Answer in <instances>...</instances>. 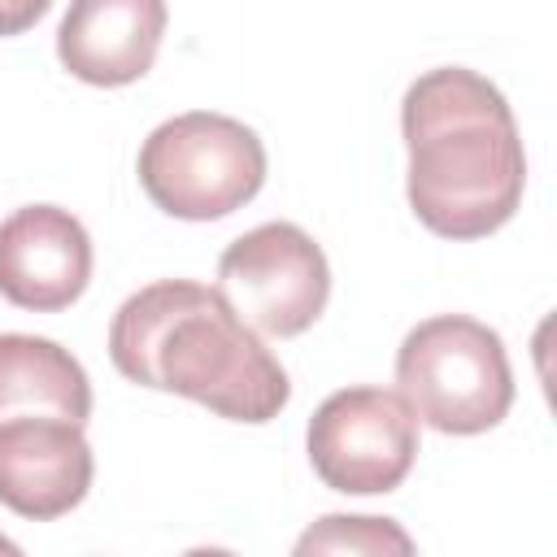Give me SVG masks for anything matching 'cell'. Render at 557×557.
<instances>
[{
  "mask_svg": "<svg viewBox=\"0 0 557 557\" xmlns=\"http://www.w3.org/2000/svg\"><path fill=\"white\" fill-rule=\"evenodd\" d=\"M96 461L78 422L13 413L0 422V505L30 522H52L83 505Z\"/></svg>",
  "mask_w": 557,
  "mask_h": 557,
  "instance_id": "cell-7",
  "label": "cell"
},
{
  "mask_svg": "<svg viewBox=\"0 0 557 557\" xmlns=\"http://www.w3.org/2000/svg\"><path fill=\"white\" fill-rule=\"evenodd\" d=\"M396 383L418 422L444 435L492 431L513 405L505 339L466 313L418 322L396 348Z\"/></svg>",
  "mask_w": 557,
  "mask_h": 557,
  "instance_id": "cell-3",
  "label": "cell"
},
{
  "mask_svg": "<svg viewBox=\"0 0 557 557\" xmlns=\"http://www.w3.org/2000/svg\"><path fill=\"white\" fill-rule=\"evenodd\" d=\"M218 296L252 331L292 339L322 318L331 265L322 244L296 222H261L218 257Z\"/></svg>",
  "mask_w": 557,
  "mask_h": 557,
  "instance_id": "cell-5",
  "label": "cell"
},
{
  "mask_svg": "<svg viewBox=\"0 0 557 557\" xmlns=\"http://www.w3.org/2000/svg\"><path fill=\"white\" fill-rule=\"evenodd\" d=\"M48 9H52V0H0V39L30 30Z\"/></svg>",
  "mask_w": 557,
  "mask_h": 557,
  "instance_id": "cell-12",
  "label": "cell"
},
{
  "mask_svg": "<svg viewBox=\"0 0 557 557\" xmlns=\"http://www.w3.org/2000/svg\"><path fill=\"white\" fill-rule=\"evenodd\" d=\"M13 413H52L83 426L91 418V383L78 357L44 335H0V422Z\"/></svg>",
  "mask_w": 557,
  "mask_h": 557,
  "instance_id": "cell-10",
  "label": "cell"
},
{
  "mask_svg": "<svg viewBox=\"0 0 557 557\" xmlns=\"http://www.w3.org/2000/svg\"><path fill=\"white\" fill-rule=\"evenodd\" d=\"M91 283V235L61 205H26L0 222V296L30 313L70 309Z\"/></svg>",
  "mask_w": 557,
  "mask_h": 557,
  "instance_id": "cell-8",
  "label": "cell"
},
{
  "mask_svg": "<svg viewBox=\"0 0 557 557\" xmlns=\"http://www.w3.org/2000/svg\"><path fill=\"white\" fill-rule=\"evenodd\" d=\"M296 553H413V540L392 518L326 513L296 540Z\"/></svg>",
  "mask_w": 557,
  "mask_h": 557,
  "instance_id": "cell-11",
  "label": "cell"
},
{
  "mask_svg": "<svg viewBox=\"0 0 557 557\" xmlns=\"http://www.w3.org/2000/svg\"><path fill=\"white\" fill-rule=\"evenodd\" d=\"M305 448L331 492H396L418 457V413L400 392L339 387L313 409Z\"/></svg>",
  "mask_w": 557,
  "mask_h": 557,
  "instance_id": "cell-6",
  "label": "cell"
},
{
  "mask_svg": "<svg viewBox=\"0 0 557 557\" xmlns=\"http://www.w3.org/2000/svg\"><path fill=\"white\" fill-rule=\"evenodd\" d=\"M265 183V144L226 113H178L139 148V187L183 222H213L244 209Z\"/></svg>",
  "mask_w": 557,
  "mask_h": 557,
  "instance_id": "cell-4",
  "label": "cell"
},
{
  "mask_svg": "<svg viewBox=\"0 0 557 557\" xmlns=\"http://www.w3.org/2000/svg\"><path fill=\"white\" fill-rule=\"evenodd\" d=\"M409 148V209L444 239L500 231L527 187L518 122L496 83L466 65H440L409 83L400 100Z\"/></svg>",
  "mask_w": 557,
  "mask_h": 557,
  "instance_id": "cell-1",
  "label": "cell"
},
{
  "mask_svg": "<svg viewBox=\"0 0 557 557\" xmlns=\"http://www.w3.org/2000/svg\"><path fill=\"white\" fill-rule=\"evenodd\" d=\"M165 22V0H70L57 57L91 87H126L152 70Z\"/></svg>",
  "mask_w": 557,
  "mask_h": 557,
  "instance_id": "cell-9",
  "label": "cell"
},
{
  "mask_svg": "<svg viewBox=\"0 0 557 557\" xmlns=\"http://www.w3.org/2000/svg\"><path fill=\"white\" fill-rule=\"evenodd\" d=\"M109 357L122 379L187 396L231 422H270L292 383L261 335L231 313L218 287L161 278L126 296L109 322Z\"/></svg>",
  "mask_w": 557,
  "mask_h": 557,
  "instance_id": "cell-2",
  "label": "cell"
}]
</instances>
